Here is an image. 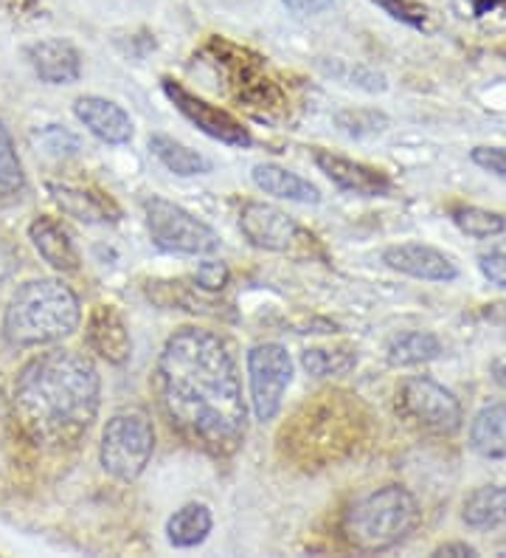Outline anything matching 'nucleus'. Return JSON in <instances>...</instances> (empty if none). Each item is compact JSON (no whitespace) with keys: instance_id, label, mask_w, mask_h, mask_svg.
Returning a JSON list of instances; mask_svg holds the SVG:
<instances>
[{"instance_id":"f257e3e1","label":"nucleus","mask_w":506,"mask_h":558,"mask_svg":"<svg viewBox=\"0 0 506 558\" xmlns=\"http://www.w3.org/2000/svg\"><path fill=\"white\" fill-rule=\"evenodd\" d=\"M156 392L172 429L211 457L239 451L248 432L243 378L229 341L214 330L181 327L156 364Z\"/></svg>"},{"instance_id":"f03ea898","label":"nucleus","mask_w":506,"mask_h":558,"mask_svg":"<svg viewBox=\"0 0 506 558\" xmlns=\"http://www.w3.org/2000/svg\"><path fill=\"white\" fill-rule=\"evenodd\" d=\"M101 409V375L79 350H48L21 369L12 417L40 449H71L88 435Z\"/></svg>"},{"instance_id":"7ed1b4c3","label":"nucleus","mask_w":506,"mask_h":558,"mask_svg":"<svg viewBox=\"0 0 506 558\" xmlns=\"http://www.w3.org/2000/svg\"><path fill=\"white\" fill-rule=\"evenodd\" d=\"M82 322L79 296L62 279L23 282L3 311V341L14 350L60 344L76 333Z\"/></svg>"},{"instance_id":"20e7f679","label":"nucleus","mask_w":506,"mask_h":558,"mask_svg":"<svg viewBox=\"0 0 506 558\" xmlns=\"http://www.w3.org/2000/svg\"><path fill=\"white\" fill-rule=\"evenodd\" d=\"M422 522V511L411 490L385 485L349 505L341 519V538L358 553H385L403 545Z\"/></svg>"},{"instance_id":"39448f33","label":"nucleus","mask_w":506,"mask_h":558,"mask_svg":"<svg viewBox=\"0 0 506 558\" xmlns=\"http://www.w3.org/2000/svg\"><path fill=\"white\" fill-rule=\"evenodd\" d=\"M206 54L217 69V76L223 80L220 85L225 88V94L234 96L239 108H245L257 119H276L279 113H284L287 96L279 88V82L268 74L259 57L223 40L211 43Z\"/></svg>"},{"instance_id":"423d86ee","label":"nucleus","mask_w":506,"mask_h":558,"mask_svg":"<svg viewBox=\"0 0 506 558\" xmlns=\"http://www.w3.org/2000/svg\"><path fill=\"white\" fill-rule=\"evenodd\" d=\"M156 454V423L141 407L115 409L104 423L99 460L104 474L119 483H135Z\"/></svg>"},{"instance_id":"0eeeda50","label":"nucleus","mask_w":506,"mask_h":558,"mask_svg":"<svg viewBox=\"0 0 506 558\" xmlns=\"http://www.w3.org/2000/svg\"><path fill=\"white\" fill-rule=\"evenodd\" d=\"M144 220L152 243L169 254H189V257H206L220 248V234L209 223H202L192 211L161 195H149L144 201Z\"/></svg>"},{"instance_id":"6e6552de","label":"nucleus","mask_w":506,"mask_h":558,"mask_svg":"<svg viewBox=\"0 0 506 558\" xmlns=\"http://www.w3.org/2000/svg\"><path fill=\"white\" fill-rule=\"evenodd\" d=\"M397 409L399 415L414 423L417 429L436 437H453L465 421L459 398L428 375L405 378L397 392Z\"/></svg>"},{"instance_id":"1a4fd4ad","label":"nucleus","mask_w":506,"mask_h":558,"mask_svg":"<svg viewBox=\"0 0 506 558\" xmlns=\"http://www.w3.org/2000/svg\"><path fill=\"white\" fill-rule=\"evenodd\" d=\"M293 381V359L279 341H262L248 350L250 409L259 423H270L282 412L284 392Z\"/></svg>"},{"instance_id":"9d476101","label":"nucleus","mask_w":506,"mask_h":558,"mask_svg":"<svg viewBox=\"0 0 506 558\" xmlns=\"http://www.w3.org/2000/svg\"><path fill=\"white\" fill-rule=\"evenodd\" d=\"M239 232L254 248L276 254H296L298 248H310L316 243V238L307 229H301L287 211L262 204V201H248L243 206Z\"/></svg>"},{"instance_id":"9b49d317","label":"nucleus","mask_w":506,"mask_h":558,"mask_svg":"<svg viewBox=\"0 0 506 558\" xmlns=\"http://www.w3.org/2000/svg\"><path fill=\"white\" fill-rule=\"evenodd\" d=\"M161 88L163 94H166L169 102L175 105L177 113H181L183 119H189V122L195 124L200 133H206L209 138H214V142L220 144H229V147H243V150L254 144L250 130L225 108L211 105L209 99L192 94L186 85L169 80V76H163L161 80Z\"/></svg>"},{"instance_id":"f8f14e48","label":"nucleus","mask_w":506,"mask_h":558,"mask_svg":"<svg viewBox=\"0 0 506 558\" xmlns=\"http://www.w3.org/2000/svg\"><path fill=\"white\" fill-rule=\"evenodd\" d=\"M312 161L332 184L341 192H349V195H360V198H388L394 190L392 178L385 172L374 170V167H366L360 161H351V158L335 156L330 150H316L312 153Z\"/></svg>"},{"instance_id":"ddd939ff","label":"nucleus","mask_w":506,"mask_h":558,"mask_svg":"<svg viewBox=\"0 0 506 558\" xmlns=\"http://www.w3.org/2000/svg\"><path fill=\"white\" fill-rule=\"evenodd\" d=\"M383 263L392 271L414 279H425V282H453L459 277V266L445 252L422 243L388 245L383 252Z\"/></svg>"},{"instance_id":"4468645a","label":"nucleus","mask_w":506,"mask_h":558,"mask_svg":"<svg viewBox=\"0 0 506 558\" xmlns=\"http://www.w3.org/2000/svg\"><path fill=\"white\" fill-rule=\"evenodd\" d=\"M48 195L62 209V215L79 220L85 226H104L115 223L122 218V209L110 195L90 190V186H74V184H60V181H48L46 184Z\"/></svg>"},{"instance_id":"2eb2a0df","label":"nucleus","mask_w":506,"mask_h":558,"mask_svg":"<svg viewBox=\"0 0 506 558\" xmlns=\"http://www.w3.org/2000/svg\"><path fill=\"white\" fill-rule=\"evenodd\" d=\"M88 344L99 359H104L113 367L127 364L133 355V339L124 316L113 305H96L88 316Z\"/></svg>"},{"instance_id":"dca6fc26","label":"nucleus","mask_w":506,"mask_h":558,"mask_svg":"<svg viewBox=\"0 0 506 558\" xmlns=\"http://www.w3.org/2000/svg\"><path fill=\"white\" fill-rule=\"evenodd\" d=\"M74 117L99 142L113 144V147H122V144L133 142V119L113 99H104V96H79L74 102Z\"/></svg>"},{"instance_id":"f3484780","label":"nucleus","mask_w":506,"mask_h":558,"mask_svg":"<svg viewBox=\"0 0 506 558\" xmlns=\"http://www.w3.org/2000/svg\"><path fill=\"white\" fill-rule=\"evenodd\" d=\"M26 57L32 62L34 74L46 85H74L82 76V57L74 46L60 37L32 43L26 48Z\"/></svg>"},{"instance_id":"a211bd4d","label":"nucleus","mask_w":506,"mask_h":558,"mask_svg":"<svg viewBox=\"0 0 506 558\" xmlns=\"http://www.w3.org/2000/svg\"><path fill=\"white\" fill-rule=\"evenodd\" d=\"M28 240L37 248L42 259H46L48 266L54 268L60 274H74L79 271V248H76L74 238L67 232L65 226L60 220L48 218V215H40V218H34L28 223Z\"/></svg>"},{"instance_id":"6ab92c4d","label":"nucleus","mask_w":506,"mask_h":558,"mask_svg":"<svg viewBox=\"0 0 506 558\" xmlns=\"http://www.w3.org/2000/svg\"><path fill=\"white\" fill-rule=\"evenodd\" d=\"M250 178H254L257 190H262L264 195H273L279 201H291V204L304 206L321 204V190L312 181H307V178H301L293 170H284L279 163H257Z\"/></svg>"},{"instance_id":"aec40b11","label":"nucleus","mask_w":506,"mask_h":558,"mask_svg":"<svg viewBox=\"0 0 506 558\" xmlns=\"http://www.w3.org/2000/svg\"><path fill=\"white\" fill-rule=\"evenodd\" d=\"M211 527H214V517H211L209 505L186 502L181 511L169 517L166 542L177 550H192V547H200L209 538Z\"/></svg>"},{"instance_id":"412c9836","label":"nucleus","mask_w":506,"mask_h":558,"mask_svg":"<svg viewBox=\"0 0 506 558\" xmlns=\"http://www.w3.org/2000/svg\"><path fill=\"white\" fill-rule=\"evenodd\" d=\"M470 446L484 460H506V407L490 403L472 417Z\"/></svg>"},{"instance_id":"4be33fe9","label":"nucleus","mask_w":506,"mask_h":558,"mask_svg":"<svg viewBox=\"0 0 506 558\" xmlns=\"http://www.w3.org/2000/svg\"><path fill=\"white\" fill-rule=\"evenodd\" d=\"M467 527L472 531H493L506 522V488L504 485H481L465 499L461 511Z\"/></svg>"},{"instance_id":"5701e85b","label":"nucleus","mask_w":506,"mask_h":558,"mask_svg":"<svg viewBox=\"0 0 506 558\" xmlns=\"http://www.w3.org/2000/svg\"><path fill=\"white\" fill-rule=\"evenodd\" d=\"M149 153H152L169 172H175V175L181 178L206 175V172H211V161L202 156V153L192 150V147L175 142L172 136H163V133L149 136Z\"/></svg>"},{"instance_id":"b1692460","label":"nucleus","mask_w":506,"mask_h":558,"mask_svg":"<svg viewBox=\"0 0 506 558\" xmlns=\"http://www.w3.org/2000/svg\"><path fill=\"white\" fill-rule=\"evenodd\" d=\"M439 355H442V341L428 330L403 333L388 344V364L392 367H417V364L436 361Z\"/></svg>"},{"instance_id":"393cba45","label":"nucleus","mask_w":506,"mask_h":558,"mask_svg":"<svg viewBox=\"0 0 506 558\" xmlns=\"http://www.w3.org/2000/svg\"><path fill=\"white\" fill-rule=\"evenodd\" d=\"M358 364V353L351 348H310L301 353V367L312 378H335L346 375Z\"/></svg>"},{"instance_id":"a878e982","label":"nucleus","mask_w":506,"mask_h":558,"mask_svg":"<svg viewBox=\"0 0 506 558\" xmlns=\"http://www.w3.org/2000/svg\"><path fill=\"white\" fill-rule=\"evenodd\" d=\"M26 192V172L9 128L0 122V198H21Z\"/></svg>"},{"instance_id":"bb28decb","label":"nucleus","mask_w":506,"mask_h":558,"mask_svg":"<svg viewBox=\"0 0 506 558\" xmlns=\"http://www.w3.org/2000/svg\"><path fill=\"white\" fill-rule=\"evenodd\" d=\"M453 223H456L459 232H465L467 238L476 240H490L506 232L504 215L481 209V206H456V209H453Z\"/></svg>"},{"instance_id":"cd10ccee","label":"nucleus","mask_w":506,"mask_h":558,"mask_svg":"<svg viewBox=\"0 0 506 558\" xmlns=\"http://www.w3.org/2000/svg\"><path fill=\"white\" fill-rule=\"evenodd\" d=\"M461 21L479 23L486 32H506V0H451Z\"/></svg>"},{"instance_id":"c85d7f7f","label":"nucleus","mask_w":506,"mask_h":558,"mask_svg":"<svg viewBox=\"0 0 506 558\" xmlns=\"http://www.w3.org/2000/svg\"><path fill=\"white\" fill-rule=\"evenodd\" d=\"M371 3H378L385 14H392L394 21L417 28V32L428 28V9L414 0H371Z\"/></svg>"},{"instance_id":"c756f323","label":"nucleus","mask_w":506,"mask_h":558,"mask_svg":"<svg viewBox=\"0 0 506 558\" xmlns=\"http://www.w3.org/2000/svg\"><path fill=\"white\" fill-rule=\"evenodd\" d=\"M337 124L349 136H366V133H380L385 128V117L378 110H346L337 113Z\"/></svg>"},{"instance_id":"7c9ffc66","label":"nucleus","mask_w":506,"mask_h":558,"mask_svg":"<svg viewBox=\"0 0 506 558\" xmlns=\"http://www.w3.org/2000/svg\"><path fill=\"white\" fill-rule=\"evenodd\" d=\"M229 279H231V271L223 259H206V263H200V268H197L195 274L197 288L206 293H220L225 286H229Z\"/></svg>"},{"instance_id":"2f4dec72","label":"nucleus","mask_w":506,"mask_h":558,"mask_svg":"<svg viewBox=\"0 0 506 558\" xmlns=\"http://www.w3.org/2000/svg\"><path fill=\"white\" fill-rule=\"evenodd\" d=\"M479 268L493 286L506 288V243L493 245L490 252H484L479 257Z\"/></svg>"},{"instance_id":"473e14b6","label":"nucleus","mask_w":506,"mask_h":558,"mask_svg":"<svg viewBox=\"0 0 506 558\" xmlns=\"http://www.w3.org/2000/svg\"><path fill=\"white\" fill-rule=\"evenodd\" d=\"M470 158L476 167L493 172V175L506 181V147H476V150L470 153Z\"/></svg>"},{"instance_id":"72a5a7b5","label":"nucleus","mask_w":506,"mask_h":558,"mask_svg":"<svg viewBox=\"0 0 506 558\" xmlns=\"http://www.w3.org/2000/svg\"><path fill=\"white\" fill-rule=\"evenodd\" d=\"M17 266H21V254H17V248H14L12 243H7V240H0V286L17 271Z\"/></svg>"},{"instance_id":"f704fd0d","label":"nucleus","mask_w":506,"mask_h":558,"mask_svg":"<svg viewBox=\"0 0 506 558\" xmlns=\"http://www.w3.org/2000/svg\"><path fill=\"white\" fill-rule=\"evenodd\" d=\"M282 3L301 17H312V14H321L332 7V0H282Z\"/></svg>"},{"instance_id":"c9c22d12","label":"nucleus","mask_w":506,"mask_h":558,"mask_svg":"<svg viewBox=\"0 0 506 558\" xmlns=\"http://www.w3.org/2000/svg\"><path fill=\"white\" fill-rule=\"evenodd\" d=\"M433 556L436 558H472V556H479V550L470 545H465V542H447V545H439L436 550H433Z\"/></svg>"},{"instance_id":"e433bc0d","label":"nucleus","mask_w":506,"mask_h":558,"mask_svg":"<svg viewBox=\"0 0 506 558\" xmlns=\"http://www.w3.org/2000/svg\"><path fill=\"white\" fill-rule=\"evenodd\" d=\"M493 381L498 384L501 389H506V361H495L493 364Z\"/></svg>"},{"instance_id":"4c0bfd02","label":"nucleus","mask_w":506,"mask_h":558,"mask_svg":"<svg viewBox=\"0 0 506 558\" xmlns=\"http://www.w3.org/2000/svg\"><path fill=\"white\" fill-rule=\"evenodd\" d=\"M12 415V407L3 401V392H0V437H3V429H7V421Z\"/></svg>"}]
</instances>
